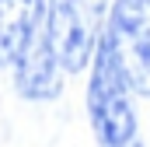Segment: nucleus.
Wrapping results in <instances>:
<instances>
[{"mask_svg": "<svg viewBox=\"0 0 150 147\" xmlns=\"http://www.w3.org/2000/svg\"><path fill=\"white\" fill-rule=\"evenodd\" d=\"M87 119L101 147H126L136 140V109L129 102V81L122 77L108 42L98 35L87 77Z\"/></svg>", "mask_w": 150, "mask_h": 147, "instance_id": "f257e3e1", "label": "nucleus"}, {"mask_svg": "<svg viewBox=\"0 0 150 147\" xmlns=\"http://www.w3.org/2000/svg\"><path fill=\"white\" fill-rule=\"evenodd\" d=\"M108 0H45L42 28L63 74H80L105 28Z\"/></svg>", "mask_w": 150, "mask_h": 147, "instance_id": "f03ea898", "label": "nucleus"}, {"mask_svg": "<svg viewBox=\"0 0 150 147\" xmlns=\"http://www.w3.org/2000/svg\"><path fill=\"white\" fill-rule=\"evenodd\" d=\"M101 39L129 81V91L150 98V0H112Z\"/></svg>", "mask_w": 150, "mask_h": 147, "instance_id": "7ed1b4c3", "label": "nucleus"}, {"mask_svg": "<svg viewBox=\"0 0 150 147\" xmlns=\"http://www.w3.org/2000/svg\"><path fill=\"white\" fill-rule=\"evenodd\" d=\"M45 0H0V70L14 63L28 35L42 25Z\"/></svg>", "mask_w": 150, "mask_h": 147, "instance_id": "39448f33", "label": "nucleus"}, {"mask_svg": "<svg viewBox=\"0 0 150 147\" xmlns=\"http://www.w3.org/2000/svg\"><path fill=\"white\" fill-rule=\"evenodd\" d=\"M14 91L28 102H56L63 95V67L52 56L45 28L38 25L14 56Z\"/></svg>", "mask_w": 150, "mask_h": 147, "instance_id": "20e7f679", "label": "nucleus"}]
</instances>
